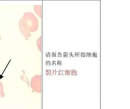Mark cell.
<instances>
[{
    "mask_svg": "<svg viewBox=\"0 0 130 109\" xmlns=\"http://www.w3.org/2000/svg\"><path fill=\"white\" fill-rule=\"evenodd\" d=\"M3 89L4 88H3V84L1 83V82H0V93H1V97L2 98H3L5 97V93L3 91Z\"/></svg>",
    "mask_w": 130,
    "mask_h": 109,
    "instance_id": "cell-7",
    "label": "cell"
},
{
    "mask_svg": "<svg viewBox=\"0 0 130 109\" xmlns=\"http://www.w3.org/2000/svg\"><path fill=\"white\" fill-rule=\"evenodd\" d=\"M34 9L36 13L38 15L39 17H41V5H35L34 6Z\"/></svg>",
    "mask_w": 130,
    "mask_h": 109,
    "instance_id": "cell-4",
    "label": "cell"
},
{
    "mask_svg": "<svg viewBox=\"0 0 130 109\" xmlns=\"http://www.w3.org/2000/svg\"><path fill=\"white\" fill-rule=\"evenodd\" d=\"M21 71L23 72V75L20 76V78L22 80V81L26 82V84H27L29 86L28 84L29 83V80H28L27 77L25 75V71L24 70H21Z\"/></svg>",
    "mask_w": 130,
    "mask_h": 109,
    "instance_id": "cell-5",
    "label": "cell"
},
{
    "mask_svg": "<svg viewBox=\"0 0 130 109\" xmlns=\"http://www.w3.org/2000/svg\"><path fill=\"white\" fill-rule=\"evenodd\" d=\"M20 20L22 27L27 31L34 32L36 31L38 28V19L31 12H28L24 13Z\"/></svg>",
    "mask_w": 130,
    "mask_h": 109,
    "instance_id": "cell-1",
    "label": "cell"
},
{
    "mask_svg": "<svg viewBox=\"0 0 130 109\" xmlns=\"http://www.w3.org/2000/svg\"><path fill=\"white\" fill-rule=\"evenodd\" d=\"M1 40V36H0V40Z\"/></svg>",
    "mask_w": 130,
    "mask_h": 109,
    "instance_id": "cell-8",
    "label": "cell"
},
{
    "mask_svg": "<svg viewBox=\"0 0 130 109\" xmlns=\"http://www.w3.org/2000/svg\"><path fill=\"white\" fill-rule=\"evenodd\" d=\"M30 84L31 86L32 90L35 91L36 87V89H40L41 90V75H36L32 78L30 82ZM36 89V92L37 91Z\"/></svg>",
    "mask_w": 130,
    "mask_h": 109,
    "instance_id": "cell-2",
    "label": "cell"
},
{
    "mask_svg": "<svg viewBox=\"0 0 130 109\" xmlns=\"http://www.w3.org/2000/svg\"><path fill=\"white\" fill-rule=\"evenodd\" d=\"M36 44L38 46L39 50L41 52V50H42V37L41 36L40 37L38 40L37 41Z\"/></svg>",
    "mask_w": 130,
    "mask_h": 109,
    "instance_id": "cell-6",
    "label": "cell"
},
{
    "mask_svg": "<svg viewBox=\"0 0 130 109\" xmlns=\"http://www.w3.org/2000/svg\"><path fill=\"white\" fill-rule=\"evenodd\" d=\"M19 26L20 32L26 38H30V36L31 35V34L30 32L27 31V30L24 29V28L22 27L20 20H19Z\"/></svg>",
    "mask_w": 130,
    "mask_h": 109,
    "instance_id": "cell-3",
    "label": "cell"
}]
</instances>
